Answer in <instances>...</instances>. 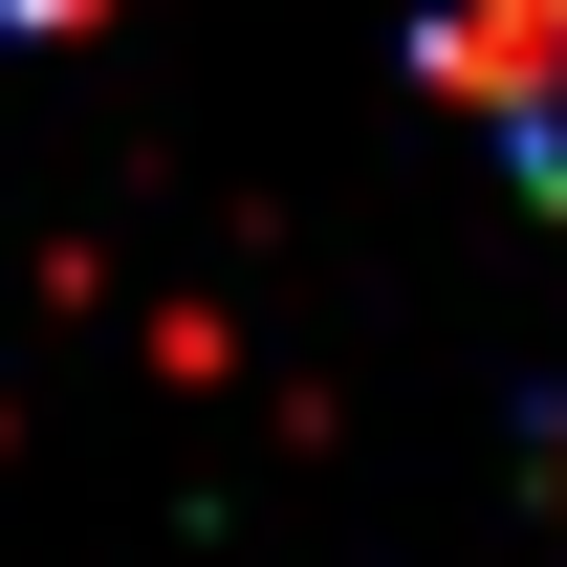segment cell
Returning a JSON list of instances; mask_svg holds the SVG:
<instances>
[{
    "mask_svg": "<svg viewBox=\"0 0 567 567\" xmlns=\"http://www.w3.org/2000/svg\"><path fill=\"white\" fill-rule=\"evenodd\" d=\"M415 44H436L458 110H546L567 87V0H415Z\"/></svg>",
    "mask_w": 567,
    "mask_h": 567,
    "instance_id": "1",
    "label": "cell"
},
{
    "mask_svg": "<svg viewBox=\"0 0 567 567\" xmlns=\"http://www.w3.org/2000/svg\"><path fill=\"white\" fill-rule=\"evenodd\" d=\"M0 22H87V0H0Z\"/></svg>",
    "mask_w": 567,
    "mask_h": 567,
    "instance_id": "2",
    "label": "cell"
}]
</instances>
